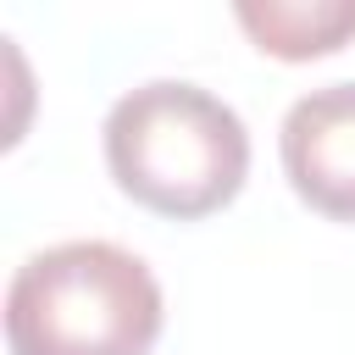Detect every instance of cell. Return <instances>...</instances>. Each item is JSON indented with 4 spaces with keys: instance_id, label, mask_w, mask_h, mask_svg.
Listing matches in <instances>:
<instances>
[{
    "instance_id": "1",
    "label": "cell",
    "mask_w": 355,
    "mask_h": 355,
    "mask_svg": "<svg viewBox=\"0 0 355 355\" xmlns=\"http://www.w3.org/2000/svg\"><path fill=\"white\" fill-rule=\"evenodd\" d=\"M105 166L122 194L172 222L222 211L250 172V133L200 83L155 78L105 111Z\"/></svg>"
},
{
    "instance_id": "2",
    "label": "cell",
    "mask_w": 355,
    "mask_h": 355,
    "mask_svg": "<svg viewBox=\"0 0 355 355\" xmlns=\"http://www.w3.org/2000/svg\"><path fill=\"white\" fill-rule=\"evenodd\" d=\"M161 333L155 272L105 239L28 255L6 288L11 355H150Z\"/></svg>"
},
{
    "instance_id": "3",
    "label": "cell",
    "mask_w": 355,
    "mask_h": 355,
    "mask_svg": "<svg viewBox=\"0 0 355 355\" xmlns=\"http://www.w3.org/2000/svg\"><path fill=\"white\" fill-rule=\"evenodd\" d=\"M277 150L294 194L311 211L355 222V83H322L300 94L283 116Z\"/></svg>"
},
{
    "instance_id": "4",
    "label": "cell",
    "mask_w": 355,
    "mask_h": 355,
    "mask_svg": "<svg viewBox=\"0 0 355 355\" xmlns=\"http://www.w3.org/2000/svg\"><path fill=\"white\" fill-rule=\"evenodd\" d=\"M233 17L244 22V33L283 55V61H311L338 50L355 33V0H239Z\"/></svg>"
}]
</instances>
